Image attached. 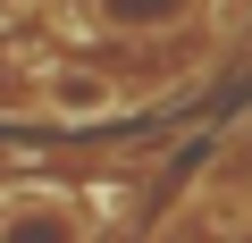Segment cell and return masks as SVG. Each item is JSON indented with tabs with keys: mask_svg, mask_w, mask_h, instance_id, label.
Here are the masks:
<instances>
[{
	"mask_svg": "<svg viewBox=\"0 0 252 243\" xmlns=\"http://www.w3.org/2000/svg\"><path fill=\"white\" fill-rule=\"evenodd\" d=\"M101 9V26L109 34H168V26H185L202 0H93Z\"/></svg>",
	"mask_w": 252,
	"mask_h": 243,
	"instance_id": "7a4b0ae2",
	"label": "cell"
},
{
	"mask_svg": "<svg viewBox=\"0 0 252 243\" xmlns=\"http://www.w3.org/2000/svg\"><path fill=\"white\" fill-rule=\"evenodd\" d=\"M0 243H84V218L59 193H17L0 201Z\"/></svg>",
	"mask_w": 252,
	"mask_h": 243,
	"instance_id": "6da1fadb",
	"label": "cell"
}]
</instances>
